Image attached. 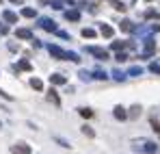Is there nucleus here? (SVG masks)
I'll use <instances>...</instances> for the list:
<instances>
[{
	"instance_id": "1",
	"label": "nucleus",
	"mask_w": 160,
	"mask_h": 154,
	"mask_svg": "<svg viewBox=\"0 0 160 154\" xmlns=\"http://www.w3.org/2000/svg\"><path fill=\"white\" fill-rule=\"evenodd\" d=\"M48 50H50V54L58 56V59H69V61H74V63L80 61V56L76 54V52H65V50H61L58 46H48Z\"/></svg>"
},
{
	"instance_id": "2",
	"label": "nucleus",
	"mask_w": 160,
	"mask_h": 154,
	"mask_svg": "<svg viewBox=\"0 0 160 154\" xmlns=\"http://www.w3.org/2000/svg\"><path fill=\"white\" fill-rule=\"evenodd\" d=\"M87 52H91V54H93V56H98L100 61H106V59H108V52L102 50V48H93V46H89Z\"/></svg>"
},
{
	"instance_id": "3",
	"label": "nucleus",
	"mask_w": 160,
	"mask_h": 154,
	"mask_svg": "<svg viewBox=\"0 0 160 154\" xmlns=\"http://www.w3.org/2000/svg\"><path fill=\"white\" fill-rule=\"evenodd\" d=\"M39 24H41V28H43V30H50V33H56V30H58V28H56V24H54L52 20H48V18H41V20H39Z\"/></svg>"
},
{
	"instance_id": "4",
	"label": "nucleus",
	"mask_w": 160,
	"mask_h": 154,
	"mask_svg": "<svg viewBox=\"0 0 160 154\" xmlns=\"http://www.w3.org/2000/svg\"><path fill=\"white\" fill-rule=\"evenodd\" d=\"M11 152L13 154H30V148H28L26 143H15V146L11 148Z\"/></svg>"
},
{
	"instance_id": "5",
	"label": "nucleus",
	"mask_w": 160,
	"mask_h": 154,
	"mask_svg": "<svg viewBox=\"0 0 160 154\" xmlns=\"http://www.w3.org/2000/svg\"><path fill=\"white\" fill-rule=\"evenodd\" d=\"M15 35H18L20 39H32V33H30L28 28H18V30H15Z\"/></svg>"
},
{
	"instance_id": "6",
	"label": "nucleus",
	"mask_w": 160,
	"mask_h": 154,
	"mask_svg": "<svg viewBox=\"0 0 160 154\" xmlns=\"http://www.w3.org/2000/svg\"><path fill=\"white\" fill-rule=\"evenodd\" d=\"M115 117H117V119H121V122H123V119H128L126 109H123V106H115Z\"/></svg>"
},
{
	"instance_id": "7",
	"label": "nucleus",
	"mask_w": 160,
	"mask_h": 154,
	"mask_svg": "<svg viewBox=\"0 0 160 154\" xmlns=\"http://www.w3.org/2000/svg\"><path fill=\"white\" fill-rule=\"evenodd\" d=\"M50 82H52V85H65L67 80H65V76H61V74H52V76H50Z\"/></svg>"
},
{
	"instance_id": "8",
	"label": "nucleus",
	"mask_w": 160,
	"mask_h": 154,
	"mask_svg": "<svg viewBox=\"0 0 160 154\" xmlns=\"http://www.w3.org/2000/svg\"><path fill=\"white\" fill-rule=\"evenodd\" d=\"M138 150H143V152H156V143H152V141H143V148H138Z\"/></svg>"
},
{
	"instance_id": "9",
	"label": "nucleus",
	"mask_w": 160,
	"mask_h": 154,
	"mask_svg": "<svg viewBox=\"0 0 160 154\" xmlns=\"http://www.w3.org/2000/svg\"><path fill=\"white\" fill-rule=\"evenodd\" d=\"M100 33H102L104 37H108V39H110L115 30H112V28H110V26H108V24H102V26H100Z\"/></svg>"
},
{
	"instance_id": "10",
	"label": "nucleus",
	"mask_w": 160,
	"mask_h": 154,
	"mask_svg": "<svg viewBox=\"0 0 160 154\" xmlns=\"http://www.w3.org/2000/svg\"><path fill=\"white\" fill-rule=\"evenodd\" d=\"M2 18H4L7 22H18V15H15L13 11H2Z\"/></svg>"
},
{
	"instance_id": "11",
	"label": "nucleus",
	"mask_w": 160,
	"mask_h": 154,
	"mask_svg": "<svg viewBox=\"0 0 160 154\" xmlns=\"http://www.w3.org/2000/svg\"><path fill=\"white\" fill-rule=\"evenodd\" d=\"M65 18L72 20V22H76V20H80V11H65Z\"/></svg>"
},
{
	"instance_id": "12",
	"label": "nucleus",
	"mask_w": 160,
	"mask_h": 154,
	"mask_svg": "<svg viewBox=\"0 0 160 154\" xmlns=\"http://www.w3.org/2000/svg\"><path fill=\"white\" fill-rule=\"evenodd\" d=\"M121 30H123V33H130V30H134L132 22H130V20H123V22H121Z\"/></svg>"
},
{
	"instance_id": "13",
	"label": "nucleus",
	"mask_w": 160,
	"mask_h": 154,
	"mask_svg": "<svg viewBox=\"0 0 160 154\" xmlns=\"http://www.w3.org/2000/svg\"><path fill=\"white\" fill-rule=\"evenodd\" d=\"M30 85H32V89H37V91H41V89H43V82H41L39 78H32V80H30Z\"/></svg>"
},
{
	"instance_id": "14",
	"label": "nucleus",
	"mask_w": 160,
	"mask_h": 154,
	"mask_svg": "<svg viewBox=\"0 0 160 154\" xmlns=\"http://www.w3.org/2000/svg\"><path fill=\"white\" fill-rule=\"evenodd\" d=\"M48 100H52L54 104H61V100H58V96H56V91H54V89L48 91Z\"/></svg>"
},
{
	"instance_id": "15",
	"label": "nucleus",
	"mask_w": 160,
	"mask_h": 154,
	"mask_svg": "<svg viewBox=\"0 0 160 154\" xmlns=\"http://www.w3.org/2000/svg\"><path fill=\"white\" fill-rule=\"evenodd\" d=\"M82 37H89V39H93V37H95V30H93V28H82Z\"/></svg>"
},
{
	"instance_id": "16",
	"label": "nucleus",
	"mask_w": 160,
	"mask_h": 154,
	"mask_svg": "<svg viewBox=\"0 0 160 154\" xmlns=\"http://www.w3.org/2000/svg\"><path fill=\"white\" fill-rule=\"evenodd\" d=\"M78 113L82 115V117H87V119L93 117V111H91V109H78Z\"/></svg>"
},
{
	"instance_id": "17",
	"label": "nucleus",
	"mask_w": 160,
	"mask_h": 154,
	"mask_svg": "<svg viewBox=\"0 0 160 154\" xmlns=\"http://www.w3.org/2000/svg\"><path fill=\"white\" fill-rule=\"evenodd\" d=\"M22 15L24 18H35L37 13H35V9H22Z\"/></svg>"
},
{
	"instance_id": "18",
	"label": "nucleus",
	"mask_w": 160,
	"mask_h": 154,
	"mask_svg": "<svg viewBox=\"0 0 160 154\" xmlns=\"http://www.w3.org/2000/svg\"><path fill=\"white\" fill-rule=\"evenodd\" d=\"M30 67H32V65H30V63H28V61H20V65H18V70H30Z\"/></svg>"
},
{
	"instance_id": "19",
	"label": "nucleus",
	"mask_w": 160,
	"mask_h": 154,
	"mask_svg": "<svg viewBox=\"0 0 160 154\" xmlns=\"http://www.w3.org/2000/svg\"><path fill=\"white\" fill-rule=\"evenodd\" d=\"M130 111H132V113H130V117H138V115H141V106H138V104H136V106H132Z\"/></svg>"
},
{
	"instance_id": "20",
	"label": "nucleus",
	"mask_w": 160,
	"mask_h": 154,
	"mask_svg": "<svg viewBox=\"0 0 160 154\" xmlns=\"http://www.w3.org/2000/svg\"><path fill=\"white\" fill-rule=\"evenodd\" d=\"M82 132H84L87 137H95V132H93V130L89 128V126H82Z\"/></svg>"
},
{
	"instance_id": "21",
	"label": "nucleus",
	"mask_w": 160,
	"mask_h": 154,
	"mask_svg": "<svg viewBox=\"0 0 160 154\" xmlns=\"http://www.w3.org/2000/svg\"><path fill=\"white\" fill-rule=\"evenodd\" d=\"M149 70H152V72H156V74H160V65H158V63H152V65H149Z\"/></svg>"
},
{
	"instance_id": "22",
	"label": "nucleus",
	"mask_w": 160,
	"mask_h": 154,
	"mask_svg": "<svg viewBox=\"0 0 160 154\" xmlns=\"http://www.w3.org/2000/svg\"><path fill=\"white\" fill-rule=\"evenodd\" d=\"M93 76H95V78H100V80H104V78H106V74H104V72H100V70H98V72H93Z\"/></svg>"
},
{
	"instance_id": "23",
	"label": "nucleus",
	"mask_w": 160,
	"mask_h": 154,
	"mask_svg": "<svg viewBox=\"0 0 160 154\" xmlns=\"http://www.w3.org/2000/svg\"><path fill=\"white\" fill-rule=\"evenodd\" d=\"M141 72H143V70H141V67H132V70H130V74H132V76H138V74H141Z\"/></svg>"
},
{
	"instance_id": "24",
	"label": "nucleus",
	"mask_w": 160,
	"mask_h": 154,
	"mask_svg": "<svg viewBox=\"0 0 160 154\" xmlns=\"http://www.w3.org/2000/svg\"><path fill=\"white\" fill-rule=\"evenodd\" d=\"M115 59H117V61H126V59H128V56H126V54H123V52H119V54H117V56H115Z\"/></svg>"
},
{
	"instance_id": "25",
	"label": "nucleus",
	"mask_w": 160,
	"mask_h": 154,
	"mask_svg": "<svg viewBox=\"0 0 160 154\" xmlns=\"http://www.w3.org/2000/svg\"><path fill=\"white\" fill-rule=\"evenodd\" d=\"M11 2H15V4H18V2H22V0H11Z\"/></svg>"
}]
</instances>
